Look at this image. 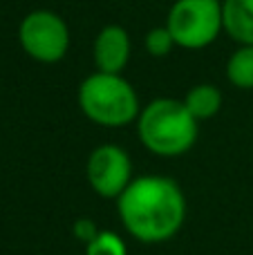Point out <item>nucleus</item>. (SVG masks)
<instances>
[{
    "label": "nucleus",
    "mask_w": 253,
    "mask_h": 255,
    "mask_svg": "<svg viewBox=\"0 0 253 255\" xmlns=\"http://www.w3.org/2000/svg\"><path fill=\"white\" fill-rule=\"evenodd\" d=\"M130 54H132L130 34L121 25H106L94 38L92 56L97 72L121 74L130 63Z\"/></svg>",
    "instance_id": "0eeeda50"
},
{
    "label": "nucleus",
    "mask_w": 253,
    "mask_h": 255,
    "mask_svg": "<svg viewBox=\"0 0 253 255\" xmlns=\"http://www.w3.org/2000/svg\"><path fill=\"white\" fill-rule=\"evenodd\" d=\"M186 110L195 117L197 121L213 119L222 108V92L211 83H197L186 92V97L182 99Z\"/></svg>",
    "instance_id": "1a4fd4ad"
},
{
    "label": "nucleus",
    "mask_w": 253,
    "mask_h": 255,
    "mask_svg": "<svg viewBox=\"0 0 253 255\" xmlns=\"http://www.w3.org/2000/svg\"><path fill=\"white\" fill-rule=\"evenodd\" d=\"M117 213L126 233L137 242L161 244L182 231L186 220V197L170 177L143 175L134 177L117 197Z\"/></svg>",
    "instance_id": "f257e3e1"
},
{
    "label": "nucleus",
    "mask_w": 253,
    "mask_h": 255,
    "mask_svg": "<svg viewBox=\"0 0 253 255\" xmlns=\"http://www.w3.org/2000/svg\"><path fill=\"white\" fill-rule=\"evenodd\" d=\"M99 231H101V229H99L92 220H88V217H79V220L72 224V233H74L76 240H81L83 244H88L90 240L97 238Z\"/></svg>",
    "instance_id": "ddd939ff"
},
{
    "label": "nucleus",
    "mask_w": 253,
    "mask_h": 255,
    "mask_svg": "<svg viewBox=\"0 0 253 255\" xmlns=\"http://www.w3.org/2000/svg\"><path fill=\"white\" fill-rule=\"evenodd\" d=\"M85 255H128V247L115 231H99L97 238L85 244Z\"/></svg>",
    "instance_id": "9b49d317"
},
{
    "label": "nucleus",
    "mask_w": 253,
    "mask_h": 255,
    "mask_svg": "<svg viewBox=\"0 0 253 255\" xmlns=\"http://www.w3.org/2000/svg\"><path fill=\"white\" fill-rule=\"evenodd\" d=\"M222 20L238 45H253V0H222Z\"/></svg>",
    "instance_id": "6e6552de"
},
{
    "label": "nucleus",
    "mask_w": 253,
    "mask_h": 255,
    "mask_svg": "<svg viewBox=\"0 0 253 255\" xmlns=\"http://www.w3.org/2000/svg\"><path fill=\"white\" fill-rule=\"evenodd\" d=\"M200 121L179 99H155L137 117L139 141L157 157H179L195 145Z\"/></svg>",
    "instance_id": "f03ea898"
},
{
    "label": "nucleus",
    "mask_w": 253,
    "mask_h": 255,
    "mask_svg": "<svg viewBox=\"0 0 253 255\" xmlns=\"http://www.w3.org/2000/svg\"><path fill=\"white\" fill-rule=\"evenodd\" d=\"M79 108L83 117L103 128H121L137 121L141 112L139 94L121 74L94 72L79 85Z\"/></svg>",
    "instance_id": "7ed1b4c3"
},
{
    "label": "nucleus",
    "mask_w": 253,
    "mask_h": 255,
    "mask_svg": "<svg viewBox=\"0 0 253 255\" xmlns=\"http://www.w3.org/2000/svg\"><path fill=\"white\" fill-rule=\"evenodd\" d=\"M18 43L31 61L54 65L67 56L72 34L67 22L56 11L36 9L20 20Z\"/></svg>",
    "instance_id": "39448f33"
},
{
    "label": "nucleus",
    "mask_w": 253,
    "mask_h": 255,
    "mask_svg": "<svg viewBox=\"0 0 253 255\" xmlns=\"http://www.w3.org/2000/svg\"><path fill=\"white\" fill-rule=\"evenodd\" d=\"M177 47L204 49L224 31L222 0H175L166 18Z\"/></svg>",
    "instance_id": "20e7f679"
},
{
    "label": "nucleus",
    "mask_w": 253,
    "mask_h": 255,
    "mask_svg": "<svg viewBox=\"0 0 253 255\" xmlns=\"http://www.w3.org/2000/svg\"><path fill=\"white\" fill-rule=\"evenodd\" d=\"M85 179L99 197L117 199L134 179L132 159L121 145L101 143L90 152L85 163Z\"/></svg>",
    "instance_id": "423d86ee"
},
{
    "label": "nucleus",
    "mask_w": 253,
    "mask_h": 255,
    "mask_svg": "<svg viewBox=\"0 0 253 255\" xmlns=\"http://www.w3.org/2000/svg\"><path fill=\"white\" fill-rule=\"evenodd\" d=\"M227 79L238 90H253V45H238L229 56Z\"/></svg>",
    "instance_id": "9d476101"
},
{
    "label": "nucleus",
    "mask_w": 253,
    "mask_h": 255,
    "mask_svg": "<svg viewBox=\"0 0 253 255\" xmlns=\"http://www.w3.org/2000/svg\"><path fill=\"white\" fill-rule=\"evenodd\" d=\"M177 47L173 34L168 31V27H155L146 34V52L150 54L152 58H166L173 49Z\"/></svg>",
    "instance_id": "f8f14e48"
}]
</instances>
